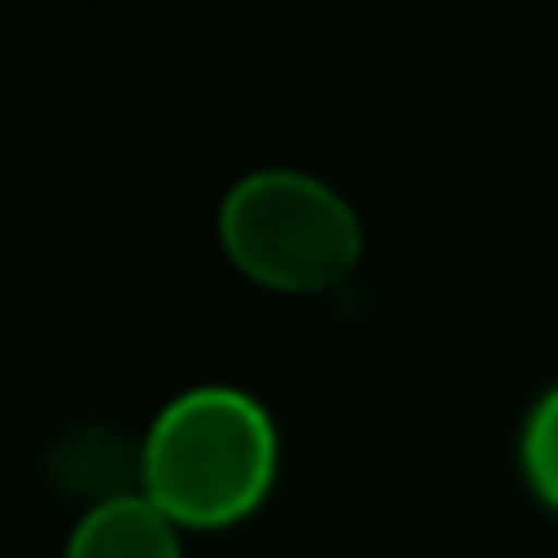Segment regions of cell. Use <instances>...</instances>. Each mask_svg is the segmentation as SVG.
<instances>
[{
    "instance_id": "7a4b0ae2",
    "label": "cell",
    "mask_w": 558,
    "mask_h": 558,
    "mask_svg": "<svg viewBox=\"0 0 558 558\" xmlns=\"http://www.w3.org/2000/svg\"><path fill=\"white\" fill-rule=\"evenodd\" d=\"M225 257L286 296H318L362 263V219L345 192L307 170H252L219 203Z\"/></svg>"
},
{
    "instance_id": "277c9868",
    "label": "cell",
    "mask_w": 558,
    "mask_h": 558,
    "mask_svg": "<svg viewBox=\"0 0 558 558\" xmlns=\"http://www.w3.org/2000/svg\"><path fill=\"white\" fill-rule=\"evenodd\" d=\"M520 465H525L531 493L547 509H558V384L531 405V416L520 427Z\"/></svg>"
},
{
    "instance_id": "3957f363",
    "label": "cell",
    "mask_w": 558,
    "mask_h": 558,
    "mask_svg": "<svg viewBox=\"0 0 558 558\" xmlns=\"http://www.w3.org/2000/svg\"><path fill=\"white\" fill-rule=\"evenodd\" d=\"M181 525L143 493L88 504L66 536V558H181Z\"/></svg>"
},
{
    "instance_id": "6da1fadb",
    "label": "cell",
    "mask_w": 558,
    "mask_h": 558,
    "mask_svg": "<svg viewBox=\"0 0 558 558\" xmlns=\"http://www.w3.org/2000/svg\"><path fill=\"white\" fill-rule=\"evenodd\" d=\"M279 471L274 416L230 384L175 395L143 433V498L175 525L219 531L246 520Z\"/></svg>"
}]
</instances>
